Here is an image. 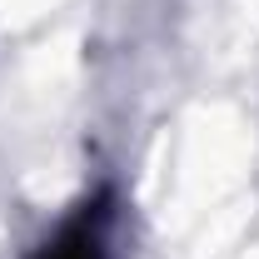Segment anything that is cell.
I'll list each match as a JSON object with an SVG mask.
<instances>
[{"instance_id":"1","label":"cell","mask_w":259,"mask_h":259,"mask_svg":"<svg viewBox=\"0 0 259 259\" xmlns=\"http://www.w3.org/2000/svg\"><path fill=\"white\" fill-rule=\"evenodd\" d=\"M35 259H110L105 254V199L85 204Z\"/></svg>"}]
</instances>
